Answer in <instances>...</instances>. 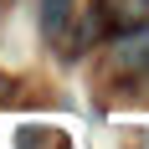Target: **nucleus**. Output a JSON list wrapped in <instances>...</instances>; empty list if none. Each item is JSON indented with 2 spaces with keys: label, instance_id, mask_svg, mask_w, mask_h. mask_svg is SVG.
I'll use <instances>...</instances> for the list:
<instances>
[{
  "label": "nucleus",
  "instance_id": "f257e3e1",
  "mask_svg": "<svg viewBox=\"0 0 149 149\" xmlns=\"http://www.w3.org/2000/svg\"><path fill=\"white\" fill-rule=\"evenodd\" d=\"M113 67H118V72H144V67H149V26H139V31H118Z\"/></svg>",
  "mask_w": 149,
  "mask_h": 149
},
{
  "label": "nucleus",
  "instance_id": "20e7f679",
  "mask_svg": "<svg viewBox=\"0 0 149 149\" xmlns=\"http://www.w3.org/2000/svg\"><path fill=\"white\" fill-rule=\"evenodd\" d=\"M15 149H72V144H67L62 129H21Z\"/></svg>",
  "mask_w": 149,
  "mask_h": 149
},
{
  "label": "nucleus",
  "instance_id": "7ed1b4c3",
  "mask_svg": "<svg viewBox=\"0 0 149 149\" xmlns=\"http://www.w3.org/2000/svg\"><path fill=\"white\" fill-rule=\"evenodd\" d=\"M72 10H77V0H41V36L46 41H67V26H72Z\"/></svg>",
  "mask_w": 149,
  "mask_h": 149
},
{
  "label": "nucleus",
  "instance_id": "f03ea898",
  "mask_svg": "<svg viewBox=\"0 0 149 149\" xmlns=\"http://www.w3.org/2000/svg\"><path fill=\"white\" fill-rule=\"evenodd\" d=\"M98 15L113 31H139L149 26V0H98Z\"/></svg>",
  "mask_w": 149,
  "mask_h": 149
}]
</instances>
